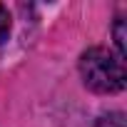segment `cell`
Segmentation results:
<instances>
[{"mask_svg":"<svg viewBox=\"0 0 127 127\" xmlns=\"http://www.w3.org/2000/svg\"><path fill=\"white\" fill-rule=\"evenodd\" d=\"M115 45H117V55L125 57V20L117 18L115 23Z\"/></svg>","mask_w":127,"mask_h":127,"instance_id":"277c9868","label":"cell"},{"mask_svg":"<svg viewBox=\"0 0 127 127\" xmlns=\"http://www.w3.org/2000/svg\"><path fill=\"white\" fill-rule=\"evenodd\" d=\"M10 28H13V20H10V13L5 5H0V45H3L8 37H10Z\"/></svg>","mask_w":127,"mask_h":127,"instance_id":"3957f363","label":"cell"},{"mask_svg":"<svg viewBox=\"0 0 127 127\" xmlns=\"http://www.w3.org/2000/svg\"><path fill=\"white\" fill-rule=\"evenodd\" d=\"M80 75L90 90L102 92V95L120 92L125 90V82H127L125 60L107 47H90L87 52H82Z\"/></svg>","mask_w":127,"mask_h":127,"instance_id":"6da1fadb","label":"cell"},{"mask_svg":"<svg viewBox=\"0 0 127 127\" xmlns=\"http://www.w3.org/2000/svg\"><path fill=\"white\" fill-rule=\"evenodd\" d=\"M95 127H125V115L122 112H107L95 122Z\"/></svg>","mask_w":127,"mask_h":127,"instance_id":"7a4b0ae2","label":"cell"}]
</instances>
